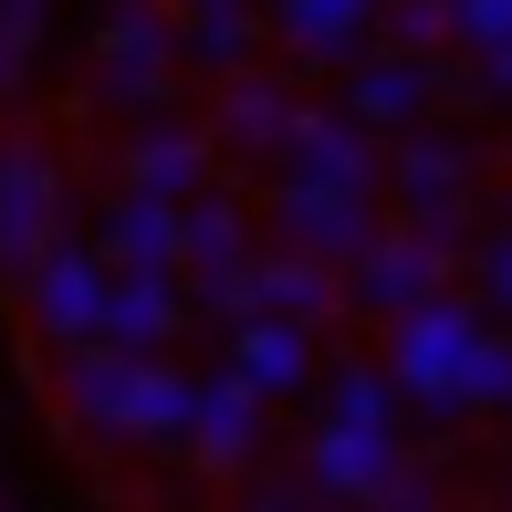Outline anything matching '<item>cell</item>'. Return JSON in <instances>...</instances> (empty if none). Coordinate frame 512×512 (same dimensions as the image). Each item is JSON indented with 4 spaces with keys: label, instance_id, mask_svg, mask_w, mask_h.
Wrapping results in <instances>:
<instances>
[{
    "label": "cell",
    "instance_id": "obj_1",
    "mask_svg": "<svg viewBox=\"0 0 512 512\" xmlns=\"http://www.w3.org/2000/svg\"><path fill=\"white\" fill-rule=\"evenodd\" d=\"M471 304L460 293H429L418 314H398V335H387V377L408 387L418 408H460V356H471Z\"/></svg>",
    "mask_w": 512,
    "mask_h": 512
},
{
    "label": "cell",
    "instance_id": "obj_2",
    "mask_svg": "<svg viewBox=\"0 0 512 512\" xmlns=\"http://www.w3.org/2000/svg\"><path fill=\"white\" fill-rule=\"evenodd\" d=\"M272 230H283V251H304V262H324V272H335V283H345V262H356V251L366 241H377V199H345V189H293V178H283V189H272Z\"/></svg>",
    "mask_w": 512,
    "mask_h": 512
},
{
    "label": "cell",
    "instance_id": "obj_3",
    "mask_svg": "<svg viewBox=\"0 0 512 512\" xmlns=\"http://www.w3.org/2000/svg\"><path fill=\"white\" fill-rule=\"evenodd\" d=\"M53 241H63V178L21 136V147H0V272H32Z\"/></svg>",
    "mask_w": 512,
    "mask_h": 512
},
{
    "label": "cell",
    "instance_id": "obj_4",
    "mask_svg": "<svg viewBox=\"0 0 512 512\" xmlns=\"http://www.w3.org/2000/svg\"><path fill=\"white\" fill-rule=\"evenodd\" d=\"M241 199H220V189H199V199H178V272H189V293L209 314H230L241 324Z\"/></svg>",
    "mask_w": 512,
    "mask_h": 512
},
{
    "label": "cell",
    "instance_id": "obj_5",
    "mask_svg": "<svg viewBox=\"0 0 512 512\" xmlns=\"http://www.w3.org/2000/svg\"><path fill=\"white\" fill-rule=\"evenodd\" d=\"M439 272H450V251L387 220L377 241H366L356 262H345V304H366V314H387V324H398V314H418V304L439 293Z\"/></svg>",
    "mask_w": 512,
    "mask_h": 512
},
{
    "label": "cell",
    "instance_id": "obj_6",
    "mask_svg": "<svg viewBox=\"0 0 512 512\" xmlns=\"http://www.w3.org/2000/svg\"><path fill=\"white\" fill-rule=\"evenodd\" d=\"M387 178H398V199H408V220H398V230H418V241L450 251L460 209H471V157H460L450 136L418 126V136H398V168H387Z\"/></svg>",
    "mask_w": 512,
    "mask_h": 512
},
{
    "label": "cell",
    "instance_id": "obj_7",
    "mask_svg": "<svg viewBox=\"0 0 512 512\" xmlns=\"http://www.w3.org/2000/svg\"><path fill=\"white\" fill-rule=\"evenodd\" d=\"M95 95L105 105H157V95H168V11H157V0H115V11H105Z\"/></svg>",
    "mask_w": 512,
    "mask_h": 512
},
{
    "label": "cell",
    "instance_id": "obj_8",
    "mask_svg": "<svg viewBox=\"0 0 512 512\" xmlns=\"http://www.w3.org/2000/svg\"><path fill=\"white\" fill-rule=\"evenodd\" d=\"M21 283H32V324L53 345H95V324H105V262L84 241H53Z\"/></svg>",
    "mask_w": 512,
    "mask_h": 512
},
{
    "label": "cell",
    "instance_id": "obj_9",
    "mask_svg": "<svg viewBox=\"0 0 512 512\" xmlns=\"http://www.w3.org/2000/svg\"><path fill=\"white\" fill-rule=\"evenodd\" d=\"M283 178H293V189H345V199H377V147H366L345 115L304 105V115H293V136H283Z\"/></svg>",
    "mask_w": 512,
    "mask_h": 512
},
{
    "label": "cell",
    "instance_id": "obj_10",
    "mask_svg": "<svg viewBox=\"0 0 512 512\" xmlns=\"http://www.w3.org/2000/svg\"><path fill=\"white\" fill-rule=\"evenodd\" d=\"M345 304V283L324 262H304V251H262V262H241V324H324Z\"/></svg>",
    "mask_w": 512,
    "mask_h": 512
},
{
    "label": "cell",
    "instance_id": "obj_11",
    "mask_svg": "<svg viewBox=\"0 0 512 512\" xmlns=\"http://www.w3.org/2000/svg\"><path fill=\"white\" fill-rule=\"evenodd\" d=\"M293 115H304V95H293V84L230 74V84H220V115H209V147H230V157H283Z\"/></svg>",
    "mask_w": 512,
    "mask_h": 512
},
{
    "label": "cell",
    "instance_id": "obj_12",
    "mask_svg": "<svg viewBox=\"0 0 512 512\" xmlns=\"http://www.w3.org/2000/svg\"><path fill=\"white\" fill-rule=\"evenodd\" d=\"M209 189V136L199 126H136V147H126V199H157V209H178V199H199Z\"/></svg>",
    "mask_w": 512,
    "mask_h": 512
},
{
    "label": "cell",
    "instance_id": "obj_13",
    "mask_svg": "<svg viewBox=\"0 0 512 512\" xmlns=\"http://www.w3.org/2000/svg\"><path fill=\"white\" fill-rule=\"evenodd\" d=\"M189 450L209 460V471H251V450H262V398H251L241 377H199V398H189Z\"/></svg>",
    "mask_w": 512,
    "mask_h": 512
},
{
    "label": "cell",
    "instance_id": "obj_14",
    "mask_svg": "<svg viewBox=\"0 0 512 512\" xmlns=\"http://www.w3.org/2000/svg\"><path fill=\"white\" fill-rule=\"evenodd\" d=\"M304 460H314V492L324 502H377L387 481H398V439H387V429H335V418H324Z\"/></svg>",
    "mask_w": 512,
    "mask_h": 512
},
{
    "label": "cell",
    "instance_id": "obj_15",
    "mask_svg": "<svg viewBox=\"0 0 512 512\" xmlns=\"http://www.w3.org/2000/svg\"><path fill=\"white\" fill-rule=\"evenodd\" d=\"M178 324V272H105V324L95 345H115V356H157Z\"/></svg>",
    "mask_w": 512,
    "mask_h": 512
},
{
    "label": "cell",
    "instance_id": "obj_16",
    "mask_svg": "<svg viewBox=\"0 0 512 512\" xmlns=\"http://www.w3.org/2000/svg\"><path fill=\"white\" fill-rule=\"evenodd\" d=\"M272 32L293 63H356L377 32V0H272Z\"/></svg>",
    "mask_w": 512,
    "mask_h": 512
},
{
    "label": "cell",
    "instance_id": "obj_17",
    "mask_svg": "<svg viewBox=\"0 0 512 512\" xmlns=\"http://www.w3.org/2000/svg\"><path fill=\"white\" fill-rule=\"evenodd\" d=\"M418 115H429V63H408V53L356 63V84H345V126H356V136H377V126L418 136Z\"/></svg>",
    "mask_w": 512,
    "mask_h": 512
},
{
    "label": "cell",
    "instance_id": "obj_18",
    "mask_svg": "<svg viewBox=\"0 0 512 512\" xmlns=\"http://www.w3.org/2000/svg\"><path fill=\"white\" fill-rule=\"evenodd\" d=\"M230 377L251 387V398H293V387L314 377V345H304V324H230Z\"/></svg>",
    "mask_w": 512,
    "mask_h": 512
},
{
    "label": "cell",
    "instance_id": "obj_19",
    "mask_svg": "<svg viewBox=\"0 0 512 512\" xmlns=\"http://www.w3.org/2000/svg\"><path fill=\"white\" fill-rule=\"evenodd\" d=\"M189 398H199V387L178 377L168 356H126V408H115V439H178V429H189Z\"/></svg>",
    "mask_w": 512,
    "mask_h": 512
},
{
    "label": "cell",
    "instance_id": "obj_20",
    "mask_svg": "<svg viewBox=\"0 0 512 512\" xmlns=\"http://www.w3.org/2000/svg\"><path fill=\"white\" fill-rule=\"evenodd\" d=\"M95 262H115V272H178V209H157V199H115Z\"/></svg>",
    "mask_w": 512,
    "mask_h": 512
},
{
    "label": "cell",
    "instance_id": "obj_21",
    "mask_svg": "<svg viewBox=\"0 0 512 512\" xmlns=\"http://www.w3.org/2000/svg\"><path fill=\"white\" fill-rule=\"evenodd\" d=\"M63 398L84 408V429L115 439V408H126V356H115V345H63Z\"/></svg>",
    "mask_w": 512,
    "mask_h": 512
},
{
    "label": "cell",
    "instance_id": "obj_22",
    "mask_svg": "<svg viewBox=\"0 0 512 512\" xmlns=\"http://www.w3.org/2000/svg\"><path fill=\"white\" fill-rule=\"evenodd\" d=\"M460 408H512V345L471 335V356H460Z\"/></svg>",
    "mask_w": 512,
    "mask_h": 512
},
{
    "label": "cell",
    "instance_id": "obj_23",
    "mask_svg": "<svg viewBox=\"0 0 512 512\" xmlns=\"http://www.w3.org/2000/svg\"><path fill=\"white\" fill-rule=\"evenodd\" d=\"M429 42H450V0H398V11H387V53L429 63Z\"/></svg>",
    "mask_w": 512,
    "mask_h": 512
},
{
    "label": "cell",
    "instance_id": "obj_24",
    "mask_svg": "<svg viewBox=\"0 0 512 512\" xmlns=\"http://www.w3.org/2000/svg\"><path fill=\"white\" fill-rule=\"evenodd\" d=\"M335 429H387V377L377 366H345L335 377Z\"/></svg>",
    "mask_w": 512,
    "mask_h": 512
},
{
    "label": "cell",
    "instance_id": "obj_25",
    "mask_svg": "<svg viewBox=\"0 0 512 512\" xmlns=\"http://www.w3.org/2000/svg\"><path fill=\"white\" fill-rule=\"evenodd\" d=\"M241 32H251L241 11H189V53L220 63V74H241Z\"/></svg>",
    "mask_w": 512,
    "mask_h": 512
},
{
    "label": "cell",
    "instance_id": "obj_26",
    "mask_svg": "<svg viewBox=\"0 0 512 512\" xmlns=\"http://www.w3.org/2000/svg\"><path fill=\"white\" fill-rule=\"evenodd\" d=\"M450 42L502 53V42H512V0H450Z\"/></svg>",
    "mask_w": 512,
    "mask_h": 512
},
{
    "label": "cell",
    "instance_id": "obj_27",
    "mask_svg": "<svg viewBox=\"0 0 512 512\" xmlns=\"http://www.w3.org/2000/svg\"><path fill=\"white\" fill-rule=\"evenodd\" d=\"M42 11H53V0H0V42L32 53V42H42Z\"/></svg>",
    "mask_w": 512,
    "mask_h": 512
},
{
    "label": "cell",
    "instance_id": "obj_28",
    "mask_svg": "<svg viewBox=\"0 0 512 512\" xmlns=\"http://www.w3.org/2000/svg\"><path fill=\"white\" fill-rule=\"evenodd\" d=\"M481 293H492V304L512 314V230H502V241H492V251H481Z\"/></svg>",
    "mask_w": 512,
    "mask_h": 512
},
{
    "label": "cell",
    "instance_id": "obj_29",
    "mask_svg": "<svg viewBox=\"0 0 512 512\" xmlns=\"http://www.w3.org/2000/svg\"><path fill=\"white\" fill-rule=\"evenodd\" d=\"M481 74H492L502 95H512V42H502V53H481Z\"/></svg>",
    "mask_w": 512,
    "mask_h": 512
},
{
    "label": "cell",
    "instance_id": "obj_30",
    "mask_svg": "<svg viewBox=\"0 0 512 512\" xmlns=\"http://www.w3.org/2000/svg\"><path fill=\"white\" fill-rule=\"evenodd\" d=\"M21 63H32V53H21V42H0V84H21Z\"/></svg>",
    "mask_w": 512,
    "mask_h": 512
},
{
    "label": "cell",
    "instance_id": "obj_31",
    "mask_svg": "<svg viewBox=\"0 0 512 512\" xmlns=\"http://www.w3.org/2000/svg\"><path fill=\"white\" fill-rule=\"evenodd\" d=\"M189 11H241V0H189Z\"/></svg>",
    "mask_w": 512,
    "mask_h": 512
},
{
    "label": "cell",
    "instance_id": "obj_32",
    "mask_svg": "<svg viewBox=\"0 0 512 512\" xmlns=\"http://www.w3.org/2000/svg\"><path fill=\"white\" fill-rule=\"evenodd\" d=\"M304 512H345V502H304Z\"/></svg>",
    "mask_w": 512,
    "mask_h": 512
}]
</instances>
